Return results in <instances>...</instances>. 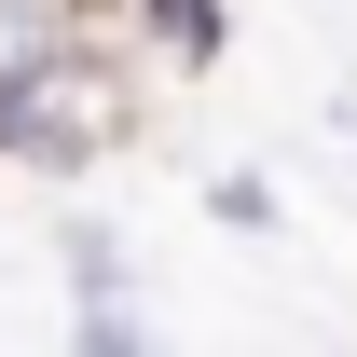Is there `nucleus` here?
Returning a JSON list of instances; mask_svg holds the SVG:
<instances>
[{"label": "nucleus", "mask_w": 357, "mask_h": 357, "mask_svg": "<svg viewBox=\"0 0 357 357\" xmlns=\"http://www.w3.org/2000/svg\"><path fill=\"white\" fill-rule=\"evenodd\" d=\"M124 137H137V55L110 28L69 42L55 69H28V83H0V165H28V178H96Z\"/></svg>", "instance_id": "nucleus-1"}, {"label": "nucleus", "mask_w": 357, "mask_h": 357, "mask_svg": "<svg viewBox=\"0 0 357 357\" xmlns=\"http://www.w3.org/2000/svg\"><path fill=\"white\" fill-rule=\"evenodd\" d=\"M55 261H69V344L83 357H137L151 344V303H137V261H124V234L110 220H55Z\"/></svg>", "instance_id": "nucleus-2"}, {"label": "nucleus", "mask_w": 357, "mask_h": 357, "mask_svg": "<svg viewBox=\"0 0 357 357\" xmlns=\"http://www.w3.org/2000/svg\"><path fill=\"white\" fill-rule=\"evenodd\" d=\"M206 220H220V234H275V220H289V192H275L261 165H220V178H206Z\"/></svg>", "instance_id": "nucleus-4"}, {"label": "nucleus", "mask_w": 357, "mask_h": 357, "mask_svg": "<svg viewBox=\"0 0 357 357\" xmlns=\"http://www.w3.org/2000/svg\"><path fill=\"white\" fill-rule=\"evenodd\" d=\"M96 28H110L124 55H151V69H220L234 0H96Z\"/></svg>", "instance_id": "nucleus-3"}]
</instances>
